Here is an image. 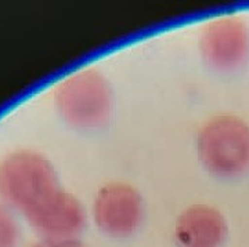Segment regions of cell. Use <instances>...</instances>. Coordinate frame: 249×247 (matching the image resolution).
Listing matches in <instances>:
<instances>
[{"instance_id":"obj_1","label":"cell","mask_w":249,"mask_h":247,"mask_svg":"<svg viewBox=\"0 0 249 247\" xmlns=\"http://www.w3.org/2000/svg\"><path fill=\"white\" fill-rule=\"evenodd\" d=\"M60 189L53 165L35 150H17L0 162V200L24 215Z\"/></svg>"},{"instance_id":"obj_2","label":"cell","mask_w":249,"mask_h":247,"mask_svg":"<svg viewBox=\"0 0 249 247\" xmlns=\"http://www.w3.org/2000/svg\"><path fill=\"white\" fill-rule=\"evenodd\" d=\"M199 160L220 177L249 170V124L234 115H217L202 126L196 140Z\"/></svg>"},{"instance_id":"obj_3","label":"cell","mask_w":249,"mask_h":247,"mask_svg":"<svg viewBox=\"0 0 249 247\" xmlns=\"http://www.w3.org/2000/svg\"><path fill=\"white\" fill-rule=\"evenodd\" d=\"M54 104L61 117L82 129L97 127L107 120L111 109V88L96 69L75 72L58 83Z\"/></svg>"},{"instance_id":"obj_4","label":"cell","mask_w":249,"mask_h":247,"mask_svg":"<svg viewBox=\"0 0 249 247\" xmlns=\"http://www.w3.org/2000/svg\"><path fill=\"white\" fill-rule=\"evenodd\" d=\"M205 61L217 69L231 71L249 58V27L237 16L213 18L205 25L201 40Z\"/></svg>"},{"instance_id":"obj_5","label":"cell","mask_w":249,"mask_h":247,"mask_svg":"<svg viewBox=\"0 0 249 247\" xmlns=\"http://www.w3.org/2000/svg\"><path fill=\"white\" fill-rule=\"evenodd\" d=\"M93 217L104 233L116 238L127 236L133 233L142 221V195L126 182L106 184L96 195Z\"/></svg>"},{"instance_id":"obj_6","label":"cell","mask_w":249,"mask_h":247,"mask_svg":"<svg viewBox=\"0 0 249 247\" xmlns=\"http://www.w3.org/2000/svg\"><path fill=\"white\" fill-rule=\"evenodd\" d=\"M24 217L43 239H73L86 221L78 198L62 188Z\"/></svg>"},{"instance_id":"obj_7","label":"cell","mask_w":249,"mask_h":247,"mask_svg":"<svg viewBox=\"0 0 249 247\" xmlns=\"http://www.w3.org/2000/svg\"><path fill=\"white\" fill-rule=\"evenodd\" d=\"M227 235V222L217 209L194 204L181 213L175 227L180 247H219Z\"/></svg>"},{"instance_id":"obj_8","label":"cell","mask_w":249,"mask_h":247,"mask_svg":"<svg viewBox=\"0 0 249 247\" xmlns=\"http://www.w3.org/2000/svg\"><path fill=\"white\" fill-rule=\"evenodd\" d=\"M19 230L7 204L0 200V247H16Z\"/></svg>"},{"instance_id":"obj_9","label":"cell","mask_w":249,"mask_h":247,"mask_svg":"<svg viewBox=\"0 0 249 247\" xmlns=\"http://www.w3.org/2000/svg\"><path fill=\"white\" fill-rule=\"evenodd\" d=\"M31 247H85L76 239H43Z\"/></svg>"}]
</instances>
